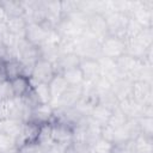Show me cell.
I'll use <instances>...</instances> for the list:
<instances>
[{
    "instance_id": "22",
    "label": "cell",
    "mask_w": 153,
    "mask_h": 153,
    "mask_svg": "<svg viewBox=\"0 0 153 153\" xmlns=\"http://www.w3.org/2000/svg\"><path fill=\"white\" fill-rule=\"evenodd\" d=\"M80 60L81 59L76 54H63L57 57V60L53 63V66L55 68L56 74H61L68 69L79 67Z\"/></svg>"
},
{
    "instance_id": "35",
    "label": "cell",
    "mask_w": 153,
    "mask_h": 153,
    "mask_svg": "<svg viewBox=\"0 0 153 153\" xmlns=\"http://www.w3.org/2000/svg\"><path fill=\"white\" fill-rule=\"evenodd\" d=\"M127 121H128L127 116L118 108H116L111 111V115H110V118H109V122L106 126L111 127L112 129H116V128H120L123 124H126Z\"/></svg>"
},
{
    "instance_id": "45",
    "label": "cell",
    "mask_w": 153,
    "mask_h": 153,
    "mask_svg": "<svg viewBox=\"0 0 153 153\" xmlns=\"http://www.w3.org/2000/svg\"><path fill=\"white\" fill-rule=\"evenodd\" d=\"M11 117V99L0 100V121Z\"/></svg>"
},
{
    "instance_id": "36",
    "label": "cell",
    "mask_w": 153,
    "mask_h": 153,
    "mask_svg": "<svg viewBox=\"0 0 153 153\" xmlns=\"http://www.w3.org/2000/svg\"><path fill=\"white\" fill-rule=\"evenodd\" d=\"M136 121H137V127H139L140 134L148 136V137H153V117L142 116V117L137 118Z\"/></svg>"
},
{
    "instance_id": "32",
    "label": "cell",
    "mask_w": 153,
    "mask_h": 153,
    "mask_svg": "<svg viewBox=\"0 0 153 153\" xmlns=\"http://www.w3.org/2000/svg\"><path fill=\"white\" fill-rule=\"evenodd\" d=\"M39 51V57L43 60H47L51 63H54L57 57L60 56L57 44H50V43H43L38 47Z\"/></svg>"
},
{
    "instance_id": "1",
    "label": "cell",
    "mask_w": 153,
    "mask_h": 153,
    "mask_svg": "<svg viewBox=\"0 0 153 153\" xmlns=\"http://www.w3.org/2000/svg\"><path fill=\"white\" fill-rule=\"evenodd\" d=\"M153 51V27L143 29L135 37L126 41V54L145 60L146 56Z\"/></svg>"
},
{
    "instance_id": "43",
    "label": "cell",
    "mask_w": 153,
    "mask_h": 153,
    "mask_svg": "<svg viewBox=\"0 0 153 153\" xmlns=\"http://www.w3.org/2000/svg\"><path fill=\"white\" fill-rule=\"evenodd\" d=\"M16 148V142L12 137L0 133V153H6Z\"/></svg>"
},
{
    "instance_id": "42",
    "label": "cell",
    "mask_w": 153,
    "mask_h": 153,
    "mask_svg": "<svg viewBox=\"0 0 153 153\" xmlns=\"http://www.w3.org/2000/svg\"><path fill=\"white\" fill-rule=\"evenodd\" d=\"M60 4H61L62 17L68 16L69 13L79 10V0H63V1H60Z\"/></svg>"
},
{
    "instance_id": "21",
    "label": "cell",
    "mask_w": 153,
    "mask_h": 153,
    "mask_svg": "<svg viewBox=\"0 0 153 153\" xmlns=\"http://www.w3.org/2000/svg\"><path fill=\"white\" fill-rule=\"evenodd\" d=\"M111 92L117 98L118 103L121 100L131 98L133 92V81L128 78H121L111 84Z\"/></svg>"
},
{
    "instance_id": "48",
    "label": "cell",
    "mask_w": 153,
    "mask_h": 153,
    "mask_svg": "<svg viewBox=\"0 0 153 153\" xmlns=\"http://www.w3.org/2000/svg\"><path fill=\"white\" fill-rule=\"evenodd\" d=\"M7 32H8V30H7L6 22H1V23H0V37L2 38Z\"/></svg>"
},
{
    "instance_id": "24",
    "label": "cell",
    "mask_w": 153,
    "mask_h": 153,
    "mask_svg": "<svg viewBox=\"0 0 153 153\" xmlns=\"http://www.w3.org/2000/svg\"><path fill=\"white\" fill-rule=\"evenodd\" d=\"M24 122L14 120V118H6L0 121V133L12 137L16 142V139L19 136L22 129H23Z\"/></svg>"
},
{
    "instance_id": "5",
    "label": "cell",
    "mask_w": 153,
    "mask_h": 153,
    "mask_svg": "<svg viewBox=\"0 0 153 153\" xmlns=\"http://www.w3.org/2000/svg\"><path fill=\"white\" fill-rule=\"evenodd\" d=\"M104 18L108 26V36H115L124 39V31L129 17L121 12H110L105 14Z\"/></svg>"
},
{
    "instance_id": "23",
    "label": "cell",
    "mask_w": 153,
    "mask_h": 153,
    "mask_svg": "<svg viewBox=\"0 0 153 153\" xmlns=\"http://www.w3.org/2000/svg\"><path fill=\"white\" fill-rule=\"evenodd\" d=\"M38 130H39L38 124L32 123V122H25L23 124V129H22L19 136L16 139V148H18L19 146H22L24 143L37 141Z\"/></svg>"
},
{
    "instance_id": "46",
    "label": "cell",
    "mask_w": 153,
    "mask_h": 153,
    "mask_svg": "<svg viewBox=\"0 0 153 153\" xmlns=\"http://www.w3.org/2000/svg\"><path fill=\"white\" fill-rule=\"evenodd\" d=\"M111 153H133L130 148V142L124 145H115Z\"/></svg>"
},
{
    "instance_id": "27",
    "label": "cell",
    "mask_w": 153,
    "mask_h": 153,
    "mask_svg": "<svg viewBox=\"0 0 153 153\" xmlns=\"http://www.w3.org/2000/svg\"><path fill=\"white\" fill-rule=\"evenodd\" d=\"M48 85H49L50 93H51V102L50 103L57 100L61 97V94L66 91V88L68 87V84L66 82V80L63 79V76L61 74H55Z\"/></svg>"
},
{
    "instance_id": "31",
    "label": "cell",
    "mask_w": 153,
    "mask_h": 153,
    "mask_svg": "<svg viewBox=\"0 0 153 153\" xmlns=\"http://www.w3.org/2000/svg\"><path fill=\"white\" fill-rule=\"evenodd\" d=\"M32 91L38 100L39 104H50L51 102V93L48 84L44 82H31Z\"/></svg>"
},
{
    "instance_id": "39",
    "label": "cell",
    "mask_w": 153,
    "mask_h": 153,
    "mask_svg": "<svg viewBox=\"0 0 153 153\" xmlns=\"http://www.w3.org/2000/svg\"><path fill=\"white\" fill-rule=\"evenodd\" d=\"M143 30V27L137 23L135 22L134 19H131L129 17L128 19V23H127V26H126V31H124V39H129V38H133L135 37L137 33H140L141 31Z\"/></svg>"
},
{
    "instance_id": "7",
    "label": "cell",
    "mask_w": 153,
    "mask_h": 153,
    "mask_svg": "<svg viewBox=\"0 0 153 153\" xmlns=\"http://www.w3.org/2000/svg\"><path fill=\"white\" fill-rule=\"evenodd\" d=\"M84 116L73 106V108H56L54 109V117L53 122L62 123L69 127H75Z\"/></svg>"
},
{
    "instance_id": "13",
    "label": "cell",
    "mask_w": 153,
    "mask_h": 153,
    "mask_svg": "<svg viewBox=\"0 0 153 153\" xmlns=\"http://www.w3.org/2000/svg\"><path fill=\"white\" fill-rule=\"evenodd\" d=\"M51 140L54 143L68 146L73 142V128L62 123H51Z\"/></svg>"
},
{
    "instance_id": "30",
    "label": "cell",
    "mask_w": 153,
    "mask_h": 153,
    "mask_svg": "<svg viewBox=\"0 0 153 153\" xmlns=\"http://www.w3.org/2000/svg\"><path fill=\"white\" fill-rule=\"evenodd\" d=\"M0 4L8 18L24 17V8L20 0H0Z\"/></svg>"
},
{
    "instance_id": "29",
    "label": "cell",
    "mask_w": 153,
    "mask_h": 153,
    "mask_svg": "<svg viewBox=\"0 0 153 153\" xmlns=\"http://www.w3.org/2000/svg\"><path fill=\"white\" fill-rule=\"evenodd\" d=\"M111 111L110 109L105 108L104 105H100V104H96L94 108L92 109L91 114H90V118L96 122L98 126L100 127H104L108 124L109 122V118H110V115H111Z\"/></svg>"
},
{
    "instance_id": "8",
    "label": "cell",
    "mask_w": 153,
    "mask_h": 153,
    "mask_svg": "<svg viewBox=\"0 0 153 153\" xmlns=\"http://www.w3.org/2000/svg\"><path fill=\"white\" fill-rule=\"evenodd\" d=\"M55 30L61 36V38H69V39H76L79 37H81L86 31L85 27L73 23L67 17L61 18V20L55 26Z\"/></svg>"
},
{
    "instance_id": "12",
    "label": "cell",
    "mask_w": 153,
    "mask_h": 153,
    "mask_svg": "<svg viewBox=\"0 0 153 153\" xmlns=\"http://www.w3.org/2000/svg\"><path fill=\"white\" fill-rule=\"evenodd\" d=\"M86 31L102 42V39H104L108 36V26H106L104 16L98 14V13L90 14L87 19Z\"/></svg>"
},
{
    "instance_id": "20",
    "label": "cell",
    "mask_w": 153,
    "mask_h": 153,
    "mask_svg": "<svg viewBox=\"0 0 153 153\" xmlns=\"http://www.w3.org/2000/svg\"><path fill=\"white\" fill-rule=\"evenodd\" d=\"M146 105H141L133 98L121 100L118 103V109L127 116L128 120H137L143 116V109Z\"/></svg>"
},
{
    "instance_id": "15",
    "label": "cell",
    "mask_w": 153,
    "mask_h": 153,
    "mask_svg": "<svg viewBox=\"0 0 153 153\" xmlns=\"http://www.w3.org/2000/svg\"><path fill=\"white\" fill-rule=\"evenodd\" d=\"M48 30H45L38 23H27L25 31V39L35 47H39L43 44L48 36Z\"/></svg>"
},
{
    "instance_id": "49",
    "label": "cell",
    "mask_w": 153,
    "mask_h": 153,
    "mask_svg": "<svg viewBox=\"0 0 153 153\" xmlns=\"http://www.w3.org/2000/svg\"><path fill=\"white\" fill-rule=\"evenodd\" d=\"M4 79H5V76H4V73H2V71H1V68H0V82H1Z\"/></svg>"
},
{
    "instance_id": "33",
    "label": "cell",
    "mask_w": 153,
    "mask_h": 153,
    "mask_svg": "<svg viewBox=\"0 0 153 153\" xmlns=\"http://www.w3.org/2000/svg\"><path fill=\"white\" fill-rule=\"evenodd\" d=\"M61 75L63 76L66 82L71 86H78V85H81L84 82V76H82L81 71L79 69V67L68 69V71L61 73Z\"/></svg>"
},
{
    "instance_id": "34",
    "label": "cell",
    "mask_w": 153,
    "mask_h": 153,
    "mask_svg": "<svg viewBox=\"0 0 153 153\" xmlns=\"http://www.w3.org/2000/svg\"><path fill=\"white\" fill-rule=\"evenodd\" d=\"M50 134H51V123L39 126L37 142L43 145V146H45V147H50L54 143L53 140H51V135Z\"/></svg>"
},
{
    "instance_id": "44",
    "label": "cell",
    "mask_w": 153,
    "mask_h": 153,
    "mask_svg": "<svg viewBox=\"0 0 153 153\" xmlns=\"http://www.w3.org/2000/svg\"><path fill=\"white\" fill-rule=\"evenodd\" d=\"M66 153H91V148L85 143L73 141L72 143L66 146Z\"/></svg>"
},
{
    "instance_id": "38",
    "label": "cell",
    "mask_w": 153,
    "mask_h": 153,
    "mask_svg": "<svg viewBox=\"0 0 153 153\" xmlns=\"http://www.w3.org/2000/svg\"><path fill=\"white\" fill-rule=\"evenodd\" d=\"M114 143L103 139V137H99L90 148H91V153H111L112 149H114Z\"/></svg>"
},
{
    "instance_id": "28",
    "label": "cell",
    "mask_w": 153,
    "mask_h": 153,
    "mask_svg": "<svg viewBox=\"0 0 153 153\" xmlns=\"http://www.w3.org/2000/svg\"><path fill=\"white\" fill-rule=\"evenodd\" d=\"M11 81V86H12V90H13V93H14V97H23L24 94H26L30 90H31V80L30 78L25 76V75H20V76H17Z\"/></svg>"
},
{
    "instance_id": "19",
    "label": "cell",
    "mask_w": 153,
    "mask_h": 153,
    "mask_svg": "<svg viewBox=\"0 0 153 153\" xmlns=\"http://www.w3.org/2000/svg\"><path fill=\"white\" fill-rule=\"evenodd\" d=\"M79 69L81 71V74L84 76V81L93 82L100 76L98 60L81 59L80 63H79Z\"/></svg>"
},
{
    "instance_id": "50",
    "label": "cell",
    "mask_w": 153,
    "mask_h": 153,
    "mask_svg": "<svg viewBox=\"0 0 153 153\" xmlns=\"http://www.w3.org/2000/svg\"><path fill=\"white\" fill-rule=\"evenodd\" d=\"M1 45H4V44H2V38L0 37V47H1Z\"/></svg>"
},
{
    "instance_id": "37",
    "label": "cell",
    "mask_w": 153,
    "mask_h": 153,
    "mask_svg": "<svg viewBox=\"0 0 153 153\" xmlns=\"http://www.w3.org/2000/svg\"><path fill=\"white\" fill-rule=\"evenodd\" d=\"M48 148L37 141L33 142H27L17 148V153H48Z\"/></svg>"
},
{
    "instance_id": "25",
    "label": "cell",
    "mask_w": 153,
    "mask_h": 153,
    "mask_svg": "<svg viewBox=\"0 0 153 153\" xmlns=\"http://www.w3.org/2000/svg\"><path fill=\"white\" fill-rule=\"evenodd\" d=\"M130 148L133 153H153V137L140 134L130 141Z\"/></svg>"
},
{
    "instance_id": "2",
    "label": "cell",
    "mask_w": 153,
    "mask_h": 153,
    "mask_svg": "<svg viewBox=\"0 0 153 153\" xmlns=\"http://www.w3.org/2000/svg\"><path fill=\"white\" fill-rule=\"evenodd\" d=\"M75 54L80 59H100V41L85 31L81 37L75 39Z\"/></svg>"
},
{
    "instance_id": "14",
    "label": "cell",
    "mask_w": 153,
    "mask_h": 153,
    "mask_svg": "<svg viewBox=\"0 0 153 153\" xmlns=\"http://www.w3.org/2000/svg\"><path fill=\"white\" fill-rule=\"evenodd\" d=\"M53 117H54V109L51 108L50 104H38L31 110L29 122L42 126V124L53 123Z\"/></svg>"
},
{
    "instance_id": "26",
    "label": "cell",
    "mask_w": 153,
    "mask_h": 153,
    "mask_svg": "<svg viewBox=\"0 0 153 153\" xmlns=\"http://www.w3.org/2000/svg\"><path fill=\"white\" fill-rule=\"evenodd\" d=\"M7 30L10 33L18 38H25V31L27 23L24 17H14V18H8L6 20Z\"/></svg>"
},
{
    "instance_id": "18",
    "label": "cell",
    "mask_w": 153,
    "mask_h": 153,
    "mask_svg": "<svg viewBox=\"0 0 153 153\" xmlns=\"http://www.w3.org/2000/svg\"><path fill=\"white\" fill-rule=\"evenodd\" d=\"M42 6H43V11H44V20L55 27L62 18L60 1L42 0Z\"/></svg>"
},
{
    "instance_id": "6",
    "label": "cell",
    "mask_w": 153,
    "mask_h": 153,
    "mask_svg": "<svg viewBox=\"0 0 153 153\" xmlns=\"http://www.w3.org/2000/svg\"><path fill=\"white\" fill-rule=\"evenodd\" d=\"M55 74H56V72H55V68L51 62L43 60V59H38L32 67V71L30 74V80H31V82L49 84V81L54 78Z\"/></svg>"
},
{
    "instance_id": "4",
    "label": "cell",
    "mask_w": 153,
    "mask_h": 153,
    "mask_svg": "<svg viewBox=\"0 0 153 153\" xmlns=\"http://www.w3.org/2000/svg\"><path fill=\"white\" fill-rule=\"evenodd\" d=\"M100 53L104 57L117 60L126 54V41L115 36H106L100 42Z\"/></svg>"
},
{
    "instance_id": "3",
    "label": "cell",
    "mask_w": 153,
    "mask_h": 153,
    "mask_svg": "<svg viewBox=\"0 0 153 153\" xmlns=\"http://www.w3.org/2000/svg\"><path fill=\"white\" fill-rule=\"evenodd\" d=\"M143 29L153 27V0H137L136 7L129 14Z\"/></svg>"
},
{
    "instance_id": "16",
    "label": "cell",
    "mask_w": 153,
    "mask_h": 153,
    "mask_svg": "<svg viewBox=\"0 0 153 153\" xmlns=\"http://www.w3.org/2000/svg\"><path fill=\"white\" fill-rule=\"evenodd\" d=\"M98 65H99L100 76H104L111 84L115 82L116 80L123 78L121 75L118 68H117V65H116V61L115 60H111V59H108V57L102 56L100 59H98Z\"/></svg>"
},
{
    "instance_id": "40",
    "label": "cell",
    "mask_w": 153,
    "mask_h": 153,
    "mask_svg": "<svg viewBox=\"0 0 153 153\" xmlns=\"http://www.w3.org/2000/svg\"><path fill=\"white\" fill-rule=\"evenodd\" d=\"M57 48H59L60 55H63V54H75V39L61 38Z\"/></svg>"
},
{
    "instance_id": "10",
    "label": "cell",
    "mask_w": 153,
    "mask_h": 153,
    "mask_svg": "<svg viewBox=\"0 0 153 153\" xmlns=\"http://www.w3.org/2000/svg\"><path fill=\"white\" fill-rule=\"evenodd\" d=\"M131 98L141 105H153V84L134 81Z\"/></svg>"
},
{
    "instance_id": "47",
    "label": "cell",
    "mask_w": 153,
    "mask_h": 153,
    "mask_svg": "<svg viewBox=\"0 0 153 153\" xmlns=\"http://www.w3.org/2000/svg\"><path fill=\"white\" fill-rule=\"evenodd\" d=\"M48 153H66V146H61L57 143H53L48 148Z\"/></svg>"
},
{
    "instance_id": "17",
    "label": "cell",
    "mask_w": 153,
    "mask_h": 153,
    "mask_svg": "<svg viewBox=\"0 0 153 153\" xmlns=\"http://www.w3.org/2000/svg\"><path fill=\"white\" fill-rule=\"evenodd\" d=\"M0 68L4 73L5 79H7V80H12L20 75H25V76L30 78L27 69L24 67V65L19 60H8V61L1 63Z\"/></svg>"
},
{
    "instance_id": "11",
    "label": "cell",
    "mask_w": 153,
    "mask_h": 153,
    "mask_svg": "<svg viewBox=\"0 0 153 153\" xmlns=\"http://www.w3.org/2000/svg\"><path fill=\"white\" fill-rule=\"evenodd\" d=\"M116 61V65H117V68L121 73V75L123 78H128L131 80V76L136 73V71L142 66L143 61L142 60H139L136 57H133L128 54H124L122 56H120Z\"/></svg>"
},
{
    "instance_id": "41",
    "label": "cell",
    "mask_w": 153,
    "mask_h": 153,
    "mask_svg": "<svg viewBox=\"0 0 153 153\" xmlns=\"http://www.w3.org/2000/svg\"><path fill=\"white\" fill-rule=\"evenodd\" d=\"M14 98V93L11 86V81L4 79L0 82V100H10Z\"/></svg>"
},
{
    "instance_id": "9",
    "label": "cell",
    "mask_w": 153,
    "mask_h": 153,
    "mask_svg": "<svg viewBox=\"0 0 153 153\" xmlns=\"http://www.w3.org/2000/svg\"><path fill=\"white\" fill-rule=\"evenodd\" d=\"M81 94H82L81 85H78V86L68 85V87L61 94V97L57 100L50 103V105H51L53 109H56V108H73L78 103V100L81 98Z\"/></svg>"
}]
</instances>
